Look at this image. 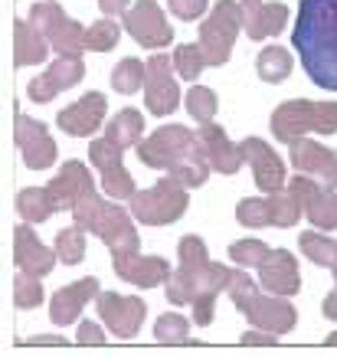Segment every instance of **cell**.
Listing matches in <instances>:
<instances>
[{
	"label": "cell",
	"instance_id": "cell-40",
	"mask_svg": "<svg viewBox=\"0 0 337 357\" xmlns=\"http://www.w3.org/2000/svg\"><path fill=\"white\" fill-rule=\"evenodd\" d=\"M269 252H272V249L265 246L262 239H242V243H233V246H229V259L236 262V266H242V269H259Z\"/></svg>",
	"mask_w": 337,
	"mask_h": 357
},
{
	"label": "cell",
	"instance_id": "cell-44",
	"mask_svg": "<svg viewBox=\"0 0 337 357\" xmlns=\"http://www.w3.org/2000/svg\"><path fill=\"white\" fill-rule=\"evenodd\" d=\"M79 344H105V328L98 321H82L79 325Z\"/></svg>",
	"mask_w": 337,
	"mask_h": 357
},
{
	"label": "cell",
	"instance_id": "cell-14",
	"mask_svg": "<svg viewBox=\"0 0 337 357\" xmlns=\"http://www.w3.org/2000/svg\"><path fill=\"white\" fill-rule=\"evenodd\" d=\"M288 158H292L298 174H311L321 187L337 190V154L327 151L324 144H318L311 138H298L288 144Z\"/></svg>",
	"mask_w": 337,
	"mask_h": 357
},
{
	"label": "cell",
	"instance_id": "cell-50",
	"mask_svg": "<svg viewBox=\"0 0 337 357\" xmlns=\"http://www.w3.org/2000/svg\"><path fill=\"white\" fill-rule=\"evenodd\" d=\"M331 272H334V279H337V262H334V269H331Z\"/></svg>",
	"mask_w": 337,
	"mask_h": 357
},
{
	"label": "cell",
	"instance_id": "cell-30",
	"mask_svg": "<svg viewBox=\"0 0 337 357\" xmlns=\"http://www.w3.org/2000/svg\"><path fill=\"white\" fill-rule=\"evenodd\" d=\"M292 53L285 50V46H265L259 53V59H256V73H259V79H265V82H272V86H279V82H285L288 79V73H292Z\"/></svg>",
	"mask_w": 337,
	"mask_h": 357
},
{
	"label": "cell",
	"instance_id": "cell-41",
	"mask_svg": "<svg viewBox=\"0 0 337 357\" xmlns=\"http://www.w3.org/2000/svg\"><path fill=\"white\" fill-rule=\"evenodd\" d=\"M174 66H177V73L184 79H200V73L207 69V56H203V46L200 43H184V46H177V53H174Z\"/></svg>",
	"mask_w": 337,
	"mask_h": 357
},
{
	"label": "cell",
	"instance_id": "cell-17",
	"mask_svg": "<svg viewBox=\"0 0 337 357\" xmlns=\"http://www.w3.org/2000/svg\"><path fill=\"white\" fill-rule=\"evenodd\" d=\"M17 148L23 151V164L30 171H46L56 161V141L43 121L17 115Z\"/></svg>",
	"mask_w": 337,
	"mask_h": 357
},
{
	"label": "cell",
	"instance_id": "cell-8",
	"mask_svg": "<svg viewBox=\"0 0 337 357\" xmlns=\"http://www.w3.org/2000/svg\"><path fill=\"white\" fill-rule=\"evenodd\" d=\"M30 23L43 33L56 56H82V50H88L86 43V30L82 23L69 20L63 13V7L56 0H43L30 10Z\"/></svg>",
	"mask_w": 337,
	"mask_h": 357
},
{
	"label": "cell",
	"instance_id": "cell-32",
	"mask_svg": "<svg viewBox=\"0 0 337 357\" xmlns=\"http://www.w3.org/2000/svg\"><path fill=\"white\" fill-rule=\"evenodd\" d=\"M269 206H272V227H295L298 217H305V204L292 194V187H282V190H275L269 194Z\"/></svg>",
	"mask_w": 337,
	"mask_h": 357
},
{
	"label": "cell",
	"instance_id": "cell-33",
	"mask_svg": "<svg viewBox=\"0 0 337 357\" xmlns=\"http://www.w3.org/2000/svg\"><path fill=\"white\" fill-rule=\"evenodd\" d=\"M144 82H148V63L134 59V56L121 59V63L115 66V73H111V86H115V92H121V96H134Z\"/></svg>",
	"mask_w": 337,
	"mask_h": 357
},
{
	"label": "cell",
	"instance_id": "cell-1",
	"mask_svg": "<svg viewBox=\"0 0 337 357\" xmlns=\"http://www.w3.org/2000/svg\"><path fill=\"white\" fill-rule=\"evenodd\" d=\"M180 266L171 272L167 279V302L171 305H194V325L207 328L213 321V308H217L219 292H226L229 279H233V269L229 266H219V262H210L207 246L200 236H184L180 239Z\"/></svg>",
	"mask_w": 337,
	"mask_h": 357
},
{
	"label": "cell",
	"instance_id": "cell-36",
	"mask_svg": "<svg viewBox=\"0 0 337 357\" xmlns=\"http://www.w3.org/2000/svg\"><path fill=\"white\" fill-rule=\"evenodd\" d=\"M187 112H190L194 121L210 125V121L217 119V92L207 86H190V92H187Z\"/></svg>",
	"mask_w": 337,
	"mask_h": 357
},
{
	"label": "cell",
	"instance_id": "cell-49",
	"mask_svg": "<svg viewBox=\"0 0 337 357\" xmlns=\"http://www.w3.org/2000/svg\"><path fill=\"white\" fill-rule=\"evenodd\" d=\"M324 344H337V331H334V335H327V337H324Z\"/></svg>",
	"mask_w": 337,
	"mask_h": 357
},
{
	"label": "cell",
	"instance_id": "cell-34",
	"mask_svg": "<svg viewBox=\"0 0 337 357\" xmlns=\"http://www.w3.org/2000/svg\"><path fill=\"white\" fill-rule=\"evenodd\" d=\"M86 229L82 227H69V229H59L56 233V256L65 262V266H79L86 259Z\"/></svg>",
	"mask_w": 337,
	"mask_h": 357
},
{
	"label": "cell",
	"instance_id": "cell-10",
	"mask_svg": "<svg viewBox=\"0 0 337 357\" xmlns=\"http://www.w3.org/2000/svg\"><path fill=\"white\" fill-rule=\"evenodd\" d=\"M88 161L98 167L102 187H105V194H109L111 200H131V197L138 194L131 174L125 171V164H121V148L111 138L92 141V144H88Z\"/></svg>",
	"mask_w": 337,
	"mask_h": 357
},
{
	"label": "cell",
	"instance_id": "cell-31",
	"mask_svg": "<svg viewBox=\"0 0 337 357\" xmlns=\"http://www.w3.org/2000/svg\"><path fill=\"white\" fill-rule=\"evenodd\" d=\"M298 246H301V252H305L315 266H321V269H334L337 243L331 236H324L321 229H308V233H301V236H298Z\"/></svg>",
	"mask_w": 337,
	"mask_h": 357
},
{
	"label": "cell",
	"instance_id": "cell-48",
	"mask_svg": "<svg viewBox=\"0 0 337 357\" xmlns=\"http://www.w3.org/2000/svg\"><path fill=\"white\" fill-rule=\"evenodd\" d=\"M30 344H65V341L63 337H56V335H36Z\"/></svg>",
	"mask_w": 337,
	"mask_h": 357
},
{
	"label": "cell",
	"instance_id": "cell-26",
	"mask_svg": "<svg viewBox=\"0 0 337 357\" xmlns=\"http://www.w3.org/2000/svg\"><path fill=\"white\" fill-rule=\"evenodd\" d=\"M46 187H49V194L56 200V210H72L79 204V197L95 187V181H92V174L82 161H65L63 171L56 174Z\"/></svg>",
	"mask_w": 337,
	"mask_h": 357
},
{
	"label": "cell",
	"instance_id": "cell-13",
	"mask_svg": "<svg viewBox=\"0 0 337 357\" xmlns=\"http://www.w3.org/2000/svg\"><path fill=\"white\" fill-rule=\"evenodd\" d=\"M174 59H167L164 53H154L148 59V82H144V102L151 115H171L180 102V89L174 79Z\"/></svg>",
	"mask_w": 337,
	"mask_h": 357
},
{
	"label": "cell",
	"instance_id": "cell-16",
	"mask_svg": "<svg viewBox=\"0 0 337 357\" xmlns=\"http://www.w3.org/2000/svg\"><path fill=\"white\" fill-rule=\"evenodd\" d=\"M246 318H249L252 328H265V331H272V335H288L295 331L298 325V312H295V305L288 302V295H256L246 308Z\"/></svg>",
	"mask_w": 337,
	"mask_h": 357
},
{
	"label": "cell",
	"instance_id": "cell-22",
	"mask_svg": "<svg viewBox=\"0 0 337 357\" xmlns=\"http://www.w3.org/2000/svg\"><path fill=\"white\" fill-rule=\"evenodd\" d=\"M88 298H98V279L88 275V279H79L72 285H65L49 298V318H53L56 328H65L79 321L82 308L88 305Z\"/></svg>",
	"mask_w": 337,
	"mask_h": 357
},
{
	"label": "cell",
	"instance_id": "cell-5",
	"mask_svg": "<svg viewBox=\"0 0 337 357\" xmlns=\"http://www.w3.org/2000/svg\"><path fill=\"white\" fill-rule=\"evenodd\" d=\"M308 131H337V105L331 102H308V98H288L272 112V135L285 144L305 138Z\"/></svg>",
	"mask_w": 337,
	"mask_h": 357
},
{
	"label": "cell",
	"instance_id": "cell-11",
	"mask_svg": "<svg viewBox=\"0 0 337 357\" xmlns=\"http://www.w3.org/2000/svg\"><path fill=\"white\" fill-rule=\"evenodd\" d=\"M144 302L138 295H118V292H98V318L115 337H134L144 325Z\"/></svg>",
	"mask_w": 337,
	"mask_h": 357
},
{
	"label": "cell",
	"instance_id": "cell-23",
	"mask_svg": "<svg viewBox=\"0 0 337 357\" xmlns=\"http://www.w3.org/2000/svg\"><path fill=\"white\" fill-rule=\"evenodd\" d=\"M196 138H200V148H203V154H207L210 167L217 174H236L242 167V148L240 144H233V141L226 138V131L219 128V125H200V131H196Z\"/></svg>",
	"mask_w": 337,
	"mask_h": 357
},
{
	"label": "cell",
	"instance_id": "cell-18",
	"mask_svg": "<svg viewBox=\"0 0 337 357\" xmlns=\"http://www.w3.org/2000/svg\"><path fill=\"white\" fill-rule=\"evenodd\" d=\"M240 148H242V158L249 161L252 177H256L259 190H265V194L282 190L285 187V164H282V158L272 151V144L262 141V138H246Z\"/></svg>",
	"mask_w": 337,
	"mask_h": 357
},
{
	"label": "cell",
	"instance_id": "cell-37",
	"mask_svg": "<svg viewBox=\"0 0 337 357\" xmlns=\"http://www.w3.org/2000/svg\"><path fill=\"white\" fill-rule=\"evenodd\" d=\"M187 335H190V321H187L184 314L167 312L154 321V337H157L161 344H184Z\"/></svg>",
	"mask_w": 337,
	"mask_h": 357
},
{
	"label": "cell",
	"instance_id": "cell-45",
	"mask_svg": "<svg viewBox=\"0 0 337 357\" xmlns=\"http://www.w3.org/2000/svg\"><path fill=\"white\" fill-rule=\"evenodd\" d=\"M275 337H279V335L265 331V328H256V331H246L240 341H242V344H275Z\"/></svg>",
	"mask_w": 337,
	"mask_h": 357
},
{
	"label": "cell",
	"instance_id": "cell-21",
	"mask_svg": "<svg viewBox=\"0 0 337 357\" xmlns=\"http://www.w3.org/2000/svg\"><path fill=\"white\" fill-rule=\"evenodd\" d=\"M56 249L43 246L40 239H36V233H33L26 223L23 227L13 229V262H17V269L23 272H30V275H49L56 266Z\"/></svg>",
	"mask_w": 337,
	"mask_h": 357
},
{
	"label": "cell",
	"instance_id": "cell-20",
	"mask_svg": "<svg viewBox=\"0 0 337 357\" xmlns=\"http://www.w3.org/2000/svg\"><path fill=\"white\" fill-rule=\"evenodd\" d=\"M259 285L275 295H298V289H301L298 259L288 249H272L265 256V262L259 266Z\"/></svg>",
	"mask_w": 337,
	"mask_h": 357
},
{
	"label": "cell",
	"instance_id": "cell-3",
	"mask_svg": "<svg viewBox=\"0 0 337 357\" xmlns=\"http://www.w3.org/2000/svg\"><path fill=\"white\" fill-rule=\"evenodd\" d=\"M138 161L154 167V171H167L177 177L184 187H203L207 174L213 171L207 161V154L200 148L196 131L184 128V125H164L138 144Z\"/></svg>",
	"mask_w": 337,
	"mask_h": 357
},
{
	"label": "cell",
	"instance_id": "cell-19",
	"mask_svg": "<svg viewBox=\"0 0 337 357\" xmlns=\"http://www.w3.org/2000/svg\"><path fill=\"white\" fill-rule=\"evenodd\" d=\"M105 96L102 92H88V96H82L79 102H72V105H65L63 112H59V128L65 131V135H72V138H88L92 131L102 128V121H105Z\"/></svg>",
	"mask_w": 337,
	"mask_h": 357
},
{
	"label": "cell",
	"instance_id": "cell-47",
	"mask_svg": "<svg viewBox=\"0 0 337 357\" xmlns=\"http://www.w3.org/2000/svg\"><path fill=\"white\" fill-rule=\"evenodd\" d=\"M337 282V279H334ZM321 312H324V318H337V285L331 289V295L324 298V305H321Z\"/></svg>",
	"mask_w": 337,
	"mask_h": 357
},
{
	"label": "cell",
	"instance_id": "cell-4",
	"mask_svg": "<svg viewBox=\"0 0 337 357\" xmlns=\"http://www.w3.org/2000/svg\"><path fill=\"white\" fill-rule=\"evenodd\" d=\"M72 220H76V227L95 233L109 246L111 259H125V256L138 252V229H134L131 210H121L118 204L98 197L95 187L79 197V204L72 206Z\"/></svg>",
	"mask_w": 337,
	"mask_h": 357
},
{
	"label": "cell",
	"instance_id": "cell-28",
	"mask_svg": "<svg viewBox=\"0 0 337 357\" xmlns=\"http://www.w3.org/2000/svg\"><path fill=\"white\" fill-rule=\"evenodd\" d=\"M141 131H144V119L138 109H121L115 119L109 121V128H105V138H111L118 144L121 151L125 148H138L141 144Z\"/></svg>",
	"mask_w": 337,
	"mask_h": 357
},
{
	"label": "cell",
	"instance_id": "cell-43",
	"mask_svg": "<svg viewBox=\"0 0 337 357\" xmlns=\"http://www.w3.org/2000/svg\"><path fill=\"white\" fill-rule=\"evenodd\" d=\"M207 3H210V0H167L171 13H174V17H180V20H196V17H203Z\"/></svg>",
	"mask_w": 337,
	"mask_h": 357
},
{
	"label": "cell",
	"instance_id": "cell-9",
	"mask_svg": "<svg viewBox=\"0 0 337 357\" xmlns=\"http://www.w3.org/2000/svg\"><path fill=\"white\" fill-rule=\"evenodd\" d=\"M125 30L131 33L134 43H141L144 50H164V46L174 40V30L167 26L161 3L157 0H138L128 13H125Z\"/></svg>",
	"mask_w": 337,
	"mask_h": 357
},
{
	"label": "cell",
	"instance_id": "cell-12",
	"mask_svg": "<svg viewBox=\"0 0 337 357\" xmlns=\"http://www.w3.org/2000/svg\"><path fill=\"white\" fill-rule=\"evenodd\" d=\"M292 194L305 204V217L311 220V227L321 233L337 229V190H327L311 177V174H295L292 181Z\"/></svg>",
	"mask_w": 337,
	"mask_h": 357
},
{
	"label": "cell",
	"instance_id": "cell-7",
	"mask_svg": "<svg viewBox=\"0 0 337 357\" xmlns=\"http://www.w3.org/2000/svg\"><path fill=\"white\" fill-rule=\"evenodd\" d=\"M242 30V7L236 0H217V7L200 26V46L207 56V66H226L233 43Z\"/></svg>",
	"mask_w": 337,
	"mask_h": 357
},
{
	"label": "cell",
	"instance_id": "cell-6",
	"mask_svg": "<svg viewBox=\"0 0 337 357\" xmlns=\"http://www.w3.org/2000/svg\"><path fill=\"white\" fill-rule=\"evenodd\" d=\"M190 187H184L177 177H161L154 187L148 190H138V194L131 197V217L144 223V227H167V223H177V220L187 213V204H190V197H187Z\"/></svg>",
	"mask_w": 337,
	"mask_h": 357
},
{
	"label": "cell",
	"instance_id": "cell-2",
	"mask_svg": "<svg viewBox=\"0 0 337 357\" xmlns=\"http://www.w3.org/2000/svg\"><path fill=\"white\" fill-rule=\"evenodd\" d=\"M292 43L311 82L337 92V0H301Z\"/></svg>",
	"mask_w": 337,
	"mask_h": 357
},
{
	"label": "cell",
	"instance_id": "cell-35",
	"mask_svg": "<svg viewBox=\"0 0 337 357\" xmlns=\"http://www.w3.org/2000/svg\"><path fill=\"white\" fill-rule=\"evenodd\" d=\"M236 220L249 229L272 227V206H269V197H246V200H240V206H236Z\"/></svg>",
	"mask_w": 337,
	"mask_h": 357
},
{
	"label": "cell",
	"instance_id": "cell-24",
	"mask_svg": "<svg viewBox=\"0 0 337 357\" xmlns=\"http://www.w3.org/2000/svg\"><path fill=\"white\" fill-rule=\"evenodd\" d=\"M242 30L249 40H265L285 30L288 7L285 3H265V0H242Z\"/></svg>",
	"mask_w": 337,
	"mask_h": 357
},
{
	"label": "cell",
	"instance_id": "cell-38",
	"mask_svg": "<svg viewBox=\"0 0 337 357\" xmlns=\"http://www.w3.org/2000/svg\"><path fill=\"white\" fill-rule=\"evenodd\" d=\"M40 302H43L40 275H30V272L17 269V279H13V305H17V308H36Z\"/></svg>",
	"mask_w": 337,
	"mask_h": 357
},
{
	"label": "cell",
	"instance_id": "cell-39",
	"mask_svg": "<svg viewBox=\"0 0 337 357\" xmlns=\"http://www.w3.org/2000/svg\"><path fill=\"white\" fill-rule=\"evenodd\" d=\"M118 40H121V26L115 20H109V17L92 23V26L86 30V43H88V50H95V53H109V50H115Z\"/></svg>",
	"mask_w": 337,
	"mask_h": 357
},
{
	"label": "cell",
	"instance_id": "cell-25",
	"mask_svg": "<svg viewBox=\"0 0 337 357\" xmlns=\"http://www.w3.org/2000/svg\"><path fill=\"white\" fill-rule=\"evenodd\" d=\"M115 272H118V279L131 282V285H138V289H154V285H167L171 279V266L167 259L161 256H125V259H111Z\"/></svg>",
	"mask_w": 337,
	"mask_h": 357
},
{
	"label": "cell",
	"instance_id": "cell-42",
	"mask_svg": "<svg viewBox=\"0 0 337 357\" xmlns=\"http://www.w3.org/2000/svg\"><path fill=\"white\" fill-rule=\"evenodd\" d=\"M226 295L233 298V305L240 308V312H246L249 308V302L259 295V285L249 279V272L242 269H233V279H229V285H226Z\"/></svg>",
	"mask_w": 337,
	"mask_h": 357
},
{
	"label": "cell",
	"instance_id": "cell-27",
	"mask_svg": "<svg viewBox=\"0 0 337 357\" xmlns=\"http://www.w3.org/2000/svg\"><path fill=\"white\" fill-rule=\"evenodd\" d=\"M53 46H49V40H46L43 33L36 30L30 20H17L13 23V59H17V66H36L43 63L46 53H49Z\"/></svg>",
	"mask_w": 337,
	"mask_h": 357
},
{
	"label": "cell",
	"instance_id": "cell-46",
	"mask_svg": "<svg viewBox=\"0 0 337 357\" xmlns=\"http://www.w3.org/2000/svg\"><path fill=\"white\" fill-rule=\"evenodd\" d=\"M98 7H102V13H105V17H125V13L131 10V3L128 0H98Z\"/></svg>",
	"mask_w": 337,
	"mask_h": 357
},
{
	"label": "cell",
	"instance_id": "cell-29",
	"mask_svg": "<svg viewBox=\"0 0 337 357\" xmlns=\"http://www.w3.org/2000/svg\"><path fill=\"white\" fill-rule=\"evenodd\" d=\"M17 210L26 223H46L56 213V200L49 187H26L17 194Z\"/></svg>",
	"mask_w": 337,
	"mask_h": 357
},
{
	"label": "cell",
	"instance_id": "cell-15",
	"mask_svg": "<svg viewBox=\"0 0 337 357\" xmlns=\"http://www.w3.org/2000/svg\"><path fill=\"white\" fill-rule=\"evenodd\" d=\"M82 76H86L82 56H59L56 63L46 66L43 76H36L30 86H26V96H30L33 102H53L59 92L79 86Z\"/></svg>",
	"mask_w": 337,
	"mask_h": 357
}]
</instances>
